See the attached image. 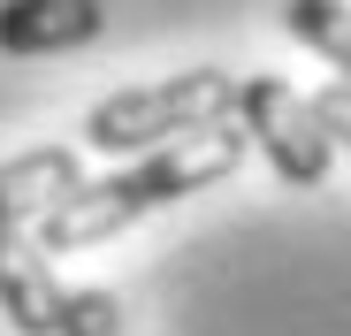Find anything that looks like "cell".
I'll use <instances>...</instances> for the list:
<instances>
[{
    "label": "cell",
    "mask_w": 351,
    "mask_h": 336,
    "mask_svg": "<svg viewBox=\"0 0 351 336\" xmlns=\"http://www.w3.org/2000/svg\"><path fill=\"white\" fill-rule=\"evenodd\" d=\"M107 31L99 0H0V53H69Z\"/></svg>",
    "instance_id": "obj_6"
},
{
    "label": "cell",
    "mask_w": 351,
    "mask_h": 336,
    "mask_svg": "<svg viewBox=\"0 0 351 336\" xmlns=\"http://www.w3.org/2000/svg\"><path fill=\"white\" fill-rule=\"evenodd\" d=\"M62 336H123V306H114V291H69Z\"/></svg>",
    "instance_id": "obj_8"
},
{
    "label": "cell",
    "mask_w": 351,
    "mask_h": 336,
    "mask_svg": "<svg viewBox=\"0 0 351 336\" xmlns=\"http://www.w3.org/2000/svg\"><path fill=\"white\" fill-rule=\"evenodd\" d=\"M69 191H84V160H77V145H38V153L0 160V230L46 221Z\"/></svg>",
    "instance_id": "obj_5"
},
{
    "label": "cell",
    "mask_w": 351,
    "mask_h": 336,
    "mask_svg": "<svg viewBox=\"0 0 351 336\" xmlns=\"http://www.w3.org/2000/svg\"><path fill=\"white\" fill-rule=\"evenodd\" d=\"M252 153V130L245 123H206V130H184L168 138L153 153H138L130 168H114V176L69 191L62 206H53L38 221V245L46 252H84V245H107L114 230H130V221H145L153 206H176L191 199L221 176H237V160Z\"/></svg>",
    "instance_id": "obj_1"
},
{
    "label": "cell",
    "mask_w": 351,
    "mask_h": 336,
    "mask_svg": "<svg viewBox=\"0 0 351 336\" xmlns=\"http://www.w3.org/2000/svg\"><path fill=\"white\" fill-rule=\"evenodd\" d=\"M0 313L23 336H62V313H69V291L53 283L46 245H31L23 230H0Z\"/></svg>",
    "instance_id": "obj_4"
},
{
    "label": "cell",
    "mask_w": 351,
    "mask_h": 336,
    "mask_svg": "<svg viewBox=\"0 0 351 336\" xmlns=\"http://www.w3.org/2000/svg\"><path fill=\"white\" fill-rule=\"evenodd\" d=\"M237 123L252 130L260 160L275 168L290 191H321V184H328V153H336V138H328V123L313 115V99H298L282 77H245V92H237Z\"/></svg>",
    "instance_id": "obj_3"
},
{
    "label": "cell",
    "mask_w": 351,
    "mask_h": 336,
    "mask_svg": "<svg viewBox=\"0 0 351 336\" xmlns=\"http://www.w3.org/2000/svg\"><path fill=\"white\" fill-rule=\"evenodd\" d=\"M282 31L298 46H313L328 69H343V84H351V8H336V0H290Z\"/></svg>",
    "instance_id": "obj_7"
},
{
    "label": "cell",
    "mask_w": 351,
    "mask_h": 336,
    "mask_svg": "<svg viewBox=\"0 0 351 336\" xmlns=\"http://www.w3.org/2000/svg\"><path fill=\"white\" fill-rule=\"evenodd\" d=\"M237 77L229 69H176L160 84H130V92H107L92 115H84V145L92 153H153L184 130L229 123L237 115Z\"/></svg>",
    "instance_id": "obj_2"
},
{
    "label": "cell",
    "mask_w": 351,
    "mask_h": 336,
    "mask_svg": "<svg viewBox=\"0 0 351 336\" xmlns=\"http://www.w3.org/2000/svg\"><path fill=\"white\" fill-rule=\"evenodd\" d=\"M313 115H321V123H328V138H336V145L351 153V84H343V77L313 92Z\"/></svg>",
    "instance_id": "obj_9"
}]
</instances>
